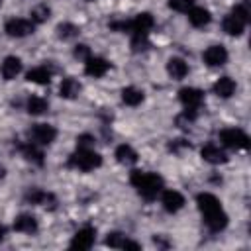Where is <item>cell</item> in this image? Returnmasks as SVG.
<instances>
[{
    "instance_id": "6da1fadb",
    "label": "cell",
    "mask_w": 251,
    "mask_h": 251,
    "mask_svg": "<svg viewBox=\"0 0 251 251\" xmlns=\"http://www.w3.org/2000/svg\"><path fill=\"white\" fill-rule=\"evenodd\" d=\"M196 204H198V210L202 212L204 216V224L208 226V229L212 231H222L226 226H227V214L224 212L220 200L210 194V192H200L196 196Z\"/></svg>"
},
{
    "instance_id": "7a4b0ae2",
    "label": "cell",
    "mask_w": 251,
    "mask_h": 251,
    "mask_svg": "<svg viewBox=\"0 0 251 251\" xmlns=\"http://www.w3.org/2000/svg\"><path fill=\"white\" fill-rule=\"evenodd\" d=\"M129 182L137 188V192L145 200L157 198V194L163 190V178L157 173H143V171H131Z\"/></svg>"
},
{
    "instance_id": "3957f363",
    "label": "cell",
    "mask_w": 251,
    "mask_h": 251,
    "mask_svg": "<svg viewBox=\"0 0 251 251\" xmlns=\"http://www.w3.org/2000/svg\"><path fill=\"white\" fill-rule=\"evenodd\" d=\"M247 22H249V10H247L245 4H241V6H235L233 12L224 18L222 27L227 35H241Z\"/></svg>"
},
{
    "instance_id": "277c9868",
    "label": "cell",
    "mask_w": 251,
    "mask_h": 251,
    "mask_svg": "<svg viewBox=\"0 0 251 251\" xmlns=\"http://www.w3.org/2000/svg\"><path fill=\"white\" fill-rule=\"evenodd\" d=\"M69 165L75 167V169H80V171H92V169L102 165V157L98 153H94L92 149L76 147V151L69 159Z\"/></svg>"
},
{
    "instance_id": "5b68a950",
    "label": "cell",
    "mask_w": 251,
    "mask_h": 251,
    "mask_svg": "<svg viewBox=\"0 0 251 251\" xmlns=\"http://www.w3.org/2000/svg\"><path fill=\"white\" fill-rule=\"evenodd\" d=\"M220 141L229 147V149H247L249 147V137L243 129L237 127H229V129H222L220 131Z\"/></svg>"
},
{
    "instance_id": "8992f818",
    "label": "cell",
    "mask_w": 251,
    "mask_h": 251,
    "mask_svg": "<svg viewBox=\"0 0 251 251\" xmlns=\"http://www.w3.org/2000/svg\"><path fill=\"white\" fill-rule=\"evenodd\" d=\"M29 137L33 143L37 145H49L55 141L57 137V129L49 124H35L31 129H29Z\"/></svg>"
},
{
    "instance_id": "52a82bcc",
    "label": "cell",
    "mask_w": 251,
    "mask_h": 251,
    "mask_svg": "<svg viewBox=\"0 0 251 251\" xmlns=\"http://www.w3.org/2000/svg\"><path fill=\"white\" fill-rule=\"evenodd\" d=\"M6 33L10 37H25L33 33V22L31 20H22V18H12L6 22Z\"/></svg>"
},
{
    "instance_id": "ba28073f",
    "label": "cell",
    "mask_w": 251,
    "mask_h": 251,
    "mask_svg": "<svg viewBox=\"0 0 251 251\" xmlns=\"http://www.w3.org/2000/svg\"><path fill=\"white\" fill-rule=\"evenodd\" d=\"M96 241V229L86 226L82 229H78L73 239H71V249H90Z\"/></svg>"
},
{
    "instance_id": "9c48e42d",
    "label": "cell",
    "mask_w": 251,
    "mask_h": 251,
    "mask_svg": "<svg viewBox=\"0 0 251 251\" xmlns=\"http://www.w3.org/2000/svg\"><path fill=\"white\" fill-rule=\"evenodd\" d=\"M153 16L143 12V14H137L133 20H129V31L133 35H149L151 27H153Z\"/></svg>"
},
{
    "instance_id": "30bf717a",
    "label": "cell",
    "mask_w": 251,
    "mask_h": 251,
    "mask_svg": "<svg viewBox=\"0 0 251 251\" xmlns=\"http://www.w3.org/2000/svg\"><path fill=\"white\" fill-rule=\"evenodd\" d=\"M202 59H204V63L210 65V67H220V65H224V63L227 61V51H226L224 45H210V47L204 51Z\"/></svg>"
},
{
    "instance_id": "8fae6325",
    "label": "cell",
    "mask_w": 251,
    "mask_h": 251,
    "mask_svg": "<svg viewBox=\"0 0 251 251\" xmlns=\"http://www.w3.org/2000/svg\"><path fill=\"white\" fill-rule=\"evenodd\" d=\"M178 98H180V102L184 104V108H194V110H198L200 104H202V100H204V92L198 90V88L186 86V88H180V90H178Z\"/></svg>"
},
{
    "instance_id": "7c38bea8",
    "label": "cell",
    "mask_w": 251,
    "mask_h": 251,
    "mask_svg": "<svg viewBox=\"0 0 251 251\" xmlns=\"http://www.w3.org/2000/svg\"><path fill=\"white\" fill-rule=\"evenodd\" d=\"M108 69H110V63H108L106 59H102V57H90V59H86L84 73H86L88 76L100 78V76H104V75L108 73Z\"/></svg>"
},
{
    "instance_id": "4fadbf2b",
    "label": "cell",
    "mask_w": 251,
    "mask_h": 251,
    "mask_svg": "<svg viewBox=\"0 0 251 251\" xmlns=\"http://www.w3.org/2000/svg\"><path fill=\"white\" fill-rule=\"evenodd\" d=\"M161 202H163V208H165L167 212L175 214V212H178V210L184 206V196H182L180 192H176V190H165Z\"/></svg>"
},
{
    "instance_id": "5bb4252c",
    "label": "cell",
    "mask_w": 251,
    "mask_h": 251,
    "mask_svg": "<svg viewBox=\"0 0 251 251\" xmlns=\"http://www.w3.org/2000/svg\"><path fill=\"white\" fill-rule=\"evenodd\" d=\"M200 155H202L204 161H208V163H212V165H220V163H226V161H227V155L224 153V149H220V147L214 145V143L204 145L202 151H200Z\"/></svg>"
},
{
    "instance_id": "9a60e30c",
    "label": "cell",
    "mask_w": 251,
    "mask_h": 251,
    "mask_svg": "<svg viewBox=\"0 0 251 251\" xmlns=\"http://www.w3.org/2000/svg\"><path fill=\"white\" fill-rule=\"evenodd\" d=\"M0 73H2V76H4L6 80H12V78H16V76L22 73V61H20L18 57H14V55L6 57V59L2 61Z\"/></svg>"
},
{
    "instance_id": "2e32d148",
    "label": "cell",
    "mask_w": 251,
    "mask_h": 251,
    "mask_svg": "<svg viewBox=\"0 0 251 251\" xmlns=\"http://www.w3.org/2000/svg\"><path fill=\"white\" fill-rule=\"evenodd\" d=\"M210 20H212L210 12H208L206 8H202V6H192V8L188 10V22H190L194 27H204V25L210 24Z\"/></svg>"
},
{
    "instance_id": "e0dca14e",
    "label": "cell",
    "mask_w": 251,
    "mask_h": 251,
    "mask_svg": "<svg viewBox=\"0 0 251 251\" xmlns=\"http://www.w3.org/2000/svg\"><path fill=\"white\" fill-rule=\"evenodd\" d=\"M167 73H169L171 78L180 80V78L186 76V73H188V65H186L180 57H171V59L167 61Z\"/></svg>"
},
{
    "instance_id": "ac0fdd59",
    "label": "cell",
    "mask_w": 251,
    "mask_h": 251,
    "mask_svg": "<svg viewBox=\"0 0 251 251\" xmlns=\"http://www.w3.org/2000/svg\"><path fill=\"white\" fill-rule=\"evenodd\" d=\"M14 229L22 233H35L37 231V220L31 214H20L14 220Z\"/></svg>"
},
{
    "instance_id": "d6986e66",
    "label": "cell",
    "mask_w": 251,
    "mask_h": 251,
    "mask_svg": "<svg viewBox=\"0 0 251 251\" xmlns=\"http://www.w3.org/2000/svg\"><path fill=\"white\" fill-rule=\"evenodd\" d=\"M233 92H235V82H233V78L222 76V78L216 80V84H214V94H218L220 98H229Z\"/></svg>"
},
{
    "instance_id": "ffe728a7",
    "label": "cell",
    "mask_w": 251,
    "mask_h": 251,
    "mask_svg": "<svg viewBox=\"0 0 251 251\" xmlns=\"http://www.w3.org/2000/svg\"><path fill=\"white\" fill-rule=\"evenodd\" d=\"M59 92H61V96L63 98H67V100H73V98H76L78 96V92H80V82L76 80V78H63V82H61V86H59Z\"/></svg>"
},
{
    "instance_id": "44dd1931",
    "label": "cell",
    "mask_w": 251,
    "mask_h": 251,
    "mask_svg": "<svg viewBox=\"0 0 251 251\" xmlns=\"http://www.w3.org/2000/svg\"><path fill=\"white\" fill-rule=\"evenodd\" d=\"M20 149H22V153H24V157H25L27 161H31V163H35V165H43V153H41V149L37 147V143L29 141V143L20 145Z\"/></svg>"
},
{
    "instance_id": "7402d4cb",
    "label": "cell",
    "mask_w": 251,
    "mask_h": 251,
    "mask_svg": "<svg viewBox=\"0 0 251 251\" xmlns=\"http://www.w3.org/2000/svg\"><path fill=\"white\" fill-rule=\"evenodd\" d=\"M25 78H27L29 82H35V84H49V80H51V71H49L47 67H35V69H31V71H27Z\"/></svg>"
},
{
    "instance_id": "603a6c76",
    "label": "cell",
    "mask_w": 251,
    "mask_h": 251,
    "mask_svg": "<svg viewBox=\"0 0 251 251\" xmlns=\"http://www.w3.org/2000/svg\"><path fill=\"white\" fill-rule=\"evenodd\" d=\"M116 159H118V163H122V165H133L135 161H137V153H135V149L131 147V145H118V149H116Z\"/></svg>"
},
{
    "instance_id": "cb8c5ba5",
    "label": "cell",
    "mask_w": 251,
    "mask_h": 251,
    "mask_svg": "<svg viewBox=\"0 0 251 251\" xmlns=\"http://www.w3.org/2000/svg\"><path fill=\"white\" fill-rule=\"evenodd\" d=\"M122 100L127 104V106H137L143 102V90L135 88V86H126L122 90Z\"/></svg>"
},
{
    "instance_id": "d4e9b609",
    "label": "cell",
    "mask_w": 251,
    "mask_h": 251,
    "mask_svg": "<svg viewBox=\"0 0 251 251\" xmlns=\"http://www.w3.org/2000/svg\"><path fill=\"white\" fill-rule=\"evenodd\" d=\"M47 110V102L41 96H29L27 98V112L31 116H41Z\"/></svg>"
},
{
    "instance_id": "484cf974",
    "label": "cell",
    "mask_w": 251,
    "mask_h": 251,
    "mask_svg": "<svg viewBox=\"0 0 251 251\" xmlns=\"http://www.w3.org/2000/svg\"><path fill=\"white\" fill-rule=\"evenodd\" d=\"M78 33H80V29H78L75 24L65 22V24H59V25H57V35H59L61 39H73V37H76Z\"/></svg>"
},
{
    "instance_id": "4316f807",
    "label": "cell",
    "mask_w": 251,
    "mask_h": 251,
    "mask_svg": "<svg viewBox=\"0 0 251 251\" xmlns=\"http://www.w3.org/2000/svg\"><path fill=\"white\" fill-rule=\"evenodd\" d=\"M31 22L33 24H43V22H47L49 20V16H51V10H49V6H45V4H39V6H35L33 10H31Z\"/></svg>"
},
{
    "instance_id": "83f0119b",
    "label": "cell",
    "mask_w": 251,
    "mask_h": 251,
    "mask_svg": "<svg viewBox=\"0 0 251 251\" xmlns=\"http://www.w3.org/2000/svg\"><path fill=\"white\" fill-rule=\"evenodd\" d=\"M127 237L124 235V233H120V231H112V233H108V237H106V245L108 247H114V249H122V245H124V241H126Z\"/></svg>"
},
{
    "instance_id": "f1b7e54d",
    "label": "cell",
    "mask_w": 251,
    "mask_h": 251,
    "mask_svg": "<svg viewBox=\"0 0 251 251\" xmlns=\"http://www.w3.org/2000/svg\"><path fill=\"white\" fill-rule=\"evenodd\" d=\"M147 47H149V39H147V35H133V37H131V49H133L135 53L145 51Z\"/></svg>"
},
{
    "instance_id": "f546056e",
    "label": "cell",
    "mask_w": 251,
    "mask_h": 251,
    "mask_svg": "<svg viewBox=\"0 0 251 251\" xmlns=\"http://www.w3.org/2000/svg\"><path fill=\"white\" fill-rule=\"evenodd\" d=\"M194 6V0H169V8L176 12H188Z\"/></svg>"
},
{
    "instance_id": "4dcf8cb0",
    "label": "cell",
    "mask_w": 251,
    "mask_h": 251,
    "mask_svg": "<svg viewBox=\"0 0 251 251\" xmlns=\"http://www.w3.org/2000/svg\"><path fill=\"white\" fill-rule=\"evenodd\" d=\"M73 55H75V59H78V61H86V59L92 57V55H90V47L84 45V43H78V45L75 47Z\"/></svg>"
},
{
    "instance_id": "1f68e13d",
    "label": "cell",
    "mask_w": 251,
    "mask_h": 251,
    "mask_svg": "<svg viewBox=\"0 0 251 251\" xmlns=\"http://www.w3.org/2000/svg\"><path fill=\"white\" fill-rule=\"evenodd\" d=\"M94 145V137L90 133H82L76 137V147H82V149H90Z\"/></svg>"
},
{
    "instance_id": "d6a6232c",
    "label": "cell",
    "mask_w": 251,
    "mask_h": 251,
    "mask_svg": "<svg viewBox=\"0 0 251 251\" xmlns=\"http://www.w3.org/2000/svg\"><path fill=\"white\" fill-rule=\"evenodd\" d=\"M110 27H112V29H116V31H129V22H127V20L112 22V24H110Z\"/></svg>"
},
{
    "instance_id": "836d02e7",
    "label": "cell",
    "mask_w": 251,
    "mask_h": 251,
    "mask_svg": "<svg viewBox=\"0 0 251 251\" xmlns=\"http://www.w3.org/2000/svg\"><path fill=\"white\" fill-rule=\"evenodd\" d=\"M122 249H126V251H139V249H141V245H139V243H135V241L126 239V241H124V245H122Z\"/></svg>"
},
{
    "instance_id": "e575fe53",
    "label": "cell",
    "mask_w": 251,
    "mask_h": 251,
    "mask_svg": "<svg viewBox=\"0 0 251 251\" xmlns=\"http://www.w3.org/2000/svg\"><path fill=\"white\" fill-rule=\"evenodd\" d=\"M4 235H6V227H4V226H2V224H0V239H2V237H4Z\"/></svg>"
},
{
    "instance_id": "d590c367",
    "label": "cell",
    "mask_w": 251,
    "mask_h": 251,
    "mask_svg": "<svg viewBox=\"0 0 251 251\" xmlns=\"http://www.w3.org/2000/svg\"><path fill=\"white\" fill-rule=\"evenodd\" d=\"M2 176H4V169L0 167V178H2Z\"/></svg>"
},
{
    "instance_id": "8d00e7d4",
    "label": "cell",
    "mask_w": 251,
    "mask_h": 251,
    "mask_svg": "<svg viewBox=\"0 0 251 251\" xmlns=\"http://www.w3.org/2000/svg\"><path fill=\"white\" fill-rule=\"evenodd\" d=\"M0 4H2V0H0Z\"/></svg>"
}]
</instances>
